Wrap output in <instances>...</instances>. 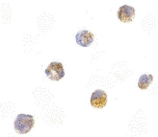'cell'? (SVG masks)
Instances as JSON below:
<instances>
[{
    "mask_svg": "<svg viewBox=\"0 0 158 137\" xmlns=\"http://www.w3.org/2000/svg\"><path fill=\"white\" fill-rule=\"evenodd\" d=\"M76 42L80 46L87 47L94 41V36L88 30H82L77 33L75 37Z\"/></svg>",
    "mask_w": 158,
    "mask_h": 137,
    "instance_id": "5b68a950",
    "label": "cell"
},
{
    "mask_svg": "<svg viewBox=\"0 0 158 137\" xmlns=\"http://www.w3.org/2000/svg\"><path fill=\"white\" fill-rule=\"evenodd\" d=\"M153 80V76L152 74H143L138 80V87L141 89H147Z\"/></svg>",
    "mask_w": 158,
    "mask_h": 137,
    "instance_id": "8992f818",
    "label": "cell"
},
{
    "mask_svg": "<svg viewBox=\"0 0 158 137\" xmlns=\"http://www.w3.org/2000/svg\"><path fill=\"white\" fill-rule=\"evenodd\" d=\"M107 103V95L101 89H97L92 94L90 104L95 108L102 109L106 106Z\"/></svg>",
    "mask_w": 158,
    "mask_h": 137,
    "instance_id": "3957f363",
    "label": "cell"
},
{
    "mask_svg": "<svg viewBox=\"0 0 158 137\" xmlns=\"http://www.w3.org/2000/svg\"><path fill=\"white\" fill-rule=\"evenodd\" d=\"M135 16V9L133 7L125 5L121 6L118 12V17L122 22L129 23L132 22Z\"/></svg>",
    "mask_w": 158,
    "mask_h": 137,
    "instance_id": "277c9868",
    "label": "cell"
},
{
    "mask_svg": "<svg viewBox=\"0 0 158 137\" xmlns=\"http://www.w3.org/2000/svg\"><path fill=\"white\" fill-rule=\"evenodd\" d=\"M45 72L51 80L58 81L65 76L63 65L60 62H52L46 69Z\"/></svg>",
    "mask_w": 158,
    "mask_h": 137,
    "instance_id": "7a4b0ae2",
    "label": "cell"
},
{
    "mask_svg": "<svg viewBox=\"0 0 158 137\" xmlns=\"http://www.w3.org/2000/svg\"><path fill=\"white\" fill-rule=\"evenodd\" d=\"M34 116L31 115L19 114L14 122L15 132L18 134L24 135L29 133L35 125Z\"/></svg>",
    "mask_w": 158,
    "mask_h": 137,
    "instance_id": "6da1fadb",
    "label": "cell"
}]
</instances>
